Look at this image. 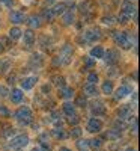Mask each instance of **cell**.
Listing matches in <instances>:
<instances>
[{"mask_svg": "<svg viewBox=\"0 0 140 151\" xmlns=\"http://www.w3.org/2000/svg\"><path fill=\"white\" fill-rule=\"evenodd\" d=\"M113 40H114L118 47H121L124 50H128V48H131V45L137 44L136 42V35L134 33L131 35V32H114Z\"/></svg>", "mask_w": 140, "mask_h": 151, "instance_id": "obj_1", "label": "cell"}, {"mask_svg": "<svg viewBox=\"0 0 140 151\" xmlns=\"http://www.w3.org/2000/svg\"><path fill=\"white\" fill-rule=\"evenodd\" d=\"M14 118H15L21 125H27V124H30L32 119H33V112H32V109H30L29 106H21L20 109L15 110Z\"/></svg>", "mask_w": 140, "mask_h": 151, "instance_id": "obj_2", "label": "cell"}, {"mask_svg": "<svg viewBox=\"0 0 140 151\" xmlns=\"http://www.w3.org/2000/svg\"><path fill=\"white\" fill-rule=\"evenodd\" d=\"M72 55H74V48L71 44H65L60 52H59V56H57V62L60 65H69L71 60H72Z\"/></svg>", "mask_w": 140, "mask_h": 151, "instance_id": "obj_3", "label": "cell"}, {"mask_svg": "<svg viewBox=\"0 0 140 151\" xmlns=\"http://www.w3.org/2000/svg\"><path fill=\"white\" fill-rule=\"evenodd\" d=\"M30 142L29 136L27 134H17L14 137H9V142H8V147L11 150H21L24 147H27Z\"/></svg>", "mask_w": 140, "mask_h": 151, "instance_id": "obj_4", "label": "cell"}, {"mask_svg": "<svg viewBox=\"0 0 140 151\" xmlns=\"http://www.w3.org/2000/svg\"><path fill=\"white\" fill-rule=\"evenodd\" d=\"M84 42H95L101 38V30L98 27H92V29H87L81 33Z\"/></svg>", "mask_w": 140, "mask_h": 151, "instance_id": "obj_5", "label": "cell"}, {"mask_svg": "<svg viewBox=\"0 0 140 151\" xmlns=\"http://www.w3.org/2000/svg\"><path fill=\"white\" fill-rule=\"evenodd\" d=\"M86 130L89 133H99L101 130H103V121L98 119V118H89L87 121V125H86Z\"/></svg>", "mask_w": 140, "mask_h": 151, "instance_id": "obj_6", "label": "cell"}, {"mask_svg": "<svg viewBox=\"0 0 140 151\" xmlns=\"http://www.w3.org/2000/svg\"><path fill=\"white\" fill-rule=\"evenodd\" d=\"M130 94H133V88L128 86V85H122L121 88H118V89H116V92H114V98L119 101V100L126 98Z\"/></svg>", "mask_w": 140, "mask_h": 151, "instance_id": "obj_7", "label": "cell"}, {"mask_svg": "<svg viewBox=\"0 0 140 151\" xmlns=\"http://www.w3.org/2000/svg\"><path fill=\"white\" fill-rule=\"evenodd\" d=\"M26 18L27 17L21 11H11V14H9V20L12 24H23V23H26Z\"/></svg>", "mask_w": 140, "mask_h": 151, "instance_id": "obj_8", "label": "cell"}, {"mask_svg": "<svg viewBox=\"0 0 140 151\" xmlns=\"http://www.w3.org/2000/svg\"><path fill=\"white\" fill-rule=\"evenodd\" d=\"M36 82H38V77L36 76H27V77H24V79H21V89L23 91H30L32 88L36 85Z\"/></svg>", "mask_w": 140, "mask_h": 151, "instance_id": "obj_9", "label": "cell"}, {"mask_svg": "<svg viewBox=\"0 0 140 151\" xmlns=\"http://www.w3.org/2000/svg\"><path fill=\"white\" fill-rule=\"evenodd\" d=\"M121 12H124V14L128 15L130 18H133V15L136 17L137 9H136V6L133 5V2H130V0H125V2L122 3V6H121Z\"/></svg>", "mask_w": 140, "mask_h": 151, "instance_id": "obj_10", "label": "cell"}, {"mask_svg": "<svg viewBox=\"0 0 140 151\" xmlns=\"http://www.w3.org/2000/svg\"><path fill=\"white\" fill-rule=\"evenodd\" d=\"M74 94H75L74 88L66 86V85L60 86V88H59V91H57V95H59L62 100H69V98H72V97H74Z\"/></svg>", "mask_w": 140, "mask_h": 151, "instance_id": "obj_11", "label": "cell"}, {"mask_svg": "<svg viewBox=\"0 0 140 151\" xmlns=\"http://www.w3.org/2000/svg\"><path fill=\"white\" fill-rule=\"evenodd\" d=\"M21 38H23V42H24V45H26V47H32L35 44V40H36V36H35V33H33L32 29L24 30L21 33Z\"/></svg>", "mask_w": 140, "mask_h": 151, "instance_id": "obj_12", "label": "cell"}, {"mask_svg": "<svg viewBox=\"0 0 140 151\" xmlns=\"http://www.w3.org/2000/svg\"><path fill=\"white\" fill-rule=\"evenodd\" d=\"M38 142H39V147L44 150V151H51V142H50V137H48V133H41L38 136Z\"/></svg>", "mask_w": 140, "mask_h": 151, "instance_id": "obj_13", "label": "cell"}, {"mask_svg": "<svg viewBox=\"0 0 140 151\" xmlns=\"http://www.w3.org/2000/svg\"><path fill=\"white\" fill-rule=\"evenodd\" d=\"M128 118H133V110L130 106H121V109L118 110V119L121 121H126Z\"/></svg>", "mask_w": 140, "mask_h": 151, "instance_id": "obj_14", "label": "cell"}, {"mask_svg": "<svg viewBox=\"0 0 140 151\" xmlns=\"http://www.w3.org/2000/svg\"><path fill=\"white\" fill-rule=\"evenodd\" d=\"M12 68V60L9 58H0V76H5Z\"/></svg>", "mask_w": 140, "mask_h": 151, "instance_id": "obj_15", "label": "cell"}, {"mask_svg": "<svg viewBox=\"0 0 140 151\" xmlns=\"http://www.w3.org/2000/svg\"><path fill=\"white\" fill-rule=\"evenodd\" d=\"M9 98H11V101L14 103V104H20L23 101V98H24V94H23V89H18V88H15V89H12L9 92Z\"/></svg>", "mask_w": 140, "mask_h": 151, "instance_id": "obj_16", "label": "cell"}, {"mask_svg": "<svg viewBox=\"0 0 140 151\" xmlns=\"http://www.w3.org/2000/svg\"><path fill=\"white\" fill-rule=\"evenodd\" d=\"M75 21V15H74V11L72 9H65L62 14V23L65 24V26H69Z\"/></svg>", "mask_w": 140, "mask_h": 151, "instance_id": "obj_17", "label": "cell"}, {"mask_svg": "<svg viewBox=\"0 0 140 151\" xmlns=\"http://www.w3.org/2000/svg\"><path fill=\"white\" fill-rule=\"evenodd\" d=\"M98 94H99V91H98L96 85L86 83L83 86V95H86V97H98Z\"/></svg>", "mask_w": 140, "mask_h": 151, "instance_id": "obj_18", "label": "cell"}, {"mask_svg": "<svg viewBox=\"0 0 140 151\" xmlns=\"http://www.w3.org/2000/svg\"><path fill=\"white\" fill-rule=\"evenodd\" d=\"M103 59H106L107 64H116L118 59H119V53L116 50H107V52H104Z\"/></svg>", "mask_w": 140, "mask_h": 151, "instance_id": "obj_19", "label": "cell"}, {"mask_svg": "<svg viewBox=\"0 0 140 151\" xmlns=\"http://www.w3.org/2000/svg\"><path fill=\"white\" fill-rule=\"evenodd\" d=\"M91 110H92V113L95 116H101V115H104V113H106V106H104L103 101H95V103H92Z\"/></svg>", "mask_w": 140, "mask_h": 151, "instance_id": "obj_20", "label": "cell"}, {"mask_svg": "<svg viewBox=\"0 0 140 151\" xmlns=\"http://www.w3.org/2000/svg\"><path fill=\"white\" fill-rule=\"evenodd\" d=\"M42 21V18L39 17V15H30L29 18H26V23H27V26L30 27V29H38V27H41V23Z\"/></svg>", "mask_w": 140, "mask_h": 151, "instance_id": "obj_21", "label": "cell"}, {"mask_svg": "<svg viewBox=\"0 0 140 151\" xmlns=\"http://www.w3.org/2000/svg\"><path fill=\"white\" fill-rule=\"evenodd\" d=\"M101 92H103L104 95H111L114 92V85L111 80H106L103 82V86H101Z\"/></svg>", "mask_w": 140, "mask_h": 151, "instance_id": "obj_22", "label": "cell"}, {"mask_svg": "<svg viewBox=\"0 0 140 151\" xmlns=\"http://www.w3.org/2000/svg\"><path fill=\"white\" fill-rule=\"evenodd\" d=\"M104 52L106 50L101 47V45H96V47H94V48H91V58L92 59H103V56H104Z\"/></svg>", "mask_w": 140, "mask_h": 151, "instance_id": "obj_23", "label": "cell"}, {"mask_svg": "<svg viewBox=\"0 0 140 151\" xmlns=\"http://www.w3.org/2000/svg\"><path fill=\"white\" fill-rule=\"evenodd\" d=\"M62 109H63V113H65L66 116H72V115H75V106H74L72 103H69L68 100H66L65 103H63Z\"/></svg>", "mask_w": 140, "mask_h": 151, "instance_id": "obj_24", "label": "cell"}, {"mask_svg": "<svg viewBox=\"0 0 140 151\" xmlns=\"http://www.w3.org/2000/svg\"><path fill=\"white\" fill-rule=\"evenodd\" d=\"M51 134L56 137V139H66V137H68V133L63 130L62 127H54V129H51Z\"/></svg>", "mask_w": 140, "mask_h": 151, "instance_id": "obj_25", "label": "cell"}, {"mask_svg": "<svg viewBox=\"0 0 140 151\" xmlns=\"http://www.w3.org/2000/svg\"><path fill=\"white\" fill-rule=\"evenodd\" d=\"M21 33H23V30H21L20 27H11L9 32H8V35H9V38H11L12 41L20 40V38H21Z\"/></svg>", "mask_w": 140, "mask_h": 151, "instance_id": "obj_26", "label": "cell"}, {"mask_svg": "<svg viewBox=\"0 0 140 151\" xmlns=\"http://www.w3.org/2000/svg\"><path fill=\"white\" fill-rule=\"evenodd\" d=\"M121 136H122V132L118 130V129H111V130H109L106 133V137H107V139H110V141H116V139H119Z\"/></svg>", "mask_w": 140, "mask_h": 151, "instance_id": "obj_27", "label": "cell"}, {"mask_svg": "<svg viewBox=\"0 0 140 151\" xmlns=\"http://www.w3.org/2000/svg\"><path fill=\"white\" fill-rule=\"evenodd\" d=\"M66 9V3H63V2H60V3H56L53 8H51V11H53V14H54V17H57V15H62L63 14V11Z\"/></svg>", "mask_w": 140, "mask_h": 151, "instance_id": "obj_28", "label": "cell"}, {"mask_svg": "<svg viewBox=\"0 0 140 151\" xmlns=\"http://www.w3.org/2000/svg\"><path fill=\"white\" fill-rule=\"evenodd\" d=\"M39 17H41V18H44L45 21H53L54 14H53L51 8H45V9H42V14H41Z\"/></svg>", "mask_w": 140, "mask_h": 151, "instance_id": "obj_29", "label": "cell"}, {"mask_svg": "<svg viewBox=\"0 0 140 151\" xmlns=\"http://www.w3.org/2000/svg\"><path fill=\"white\" fill-rule=\"evenodd\" d=\"M75 147H77L79 151H91V148H89V144L86 139H77V142H75Z\"/></svg>", "mask_w": 140, "mask_h": 151, "instance_id": "obj_30", "label": "cell"}, {"mask_svg": "<svg viewBox=\"0 0 140 151\" xmlns=\"http://www.w3.org/2000/svg\"><path fill=\"white\" fill-rule=\"evenodd\" d=\"M87 144H89V148L91 150H94V151H96V150H101V147H103V141L101 139H91V141H87Z\"/></svg>", "mask_w": 140, "mask_h": 151, "instance_id": "obj_31", "label": "cell"}, {"mask_svg": "<svg viewBox=\"0 0 140 151\" xmlns=\"http://www.w3.org/2000/svg\"><path fill=\"white\" fill-rule=\"evenodd\" d=\"M51 122L56 125V127H62L63 121H62V115H60L59 112H53L51 113Z\"/></svg>", "mask_w": 140, "mask_h": 151, "instance_id": "obj_32", "label": "cell"}, {"mask_svg": "<svg viewBox=\"0 0 140 151\" xmlns=\"http://www.w3.org/2000/svg\"><path fill=\"white\" fill-rule=\"evenodd\" d=\"M30 62H32L33 65H36V67H42L44 65V59H42L41 55H33L32 59H30Z\"/></svg>", "mask_w": 140, "mask_h": 151, "instance_id": "obj_33", "label": "cell"}, {"mask_svg": "<svg viewBox=\"0 0 140 151\" xmlns=\"http://www.w3.org/2000/svg\"><path fill=\"white\" fill-rule=\"evenodd\" d=\"M87 83H91V85H96L99 82V77H98V74L96 73H89L87 74V79H86Z\"/></svg>", "mask_w": 140, "mask_h": 151, "instance_id": "obj_34", "label": "cell"}, {"mask_svg": "<svg viewBox=\"0 0 140 151\" xmlns=\"http://www.w3.org/2000/svg\"><path fill=\"white\" fill-rule=\"evenodd\" d=\"M87 97L86 95H79L77 98H75V103H74V106H80V107H84L86 104H87V100H86Z\"/></svg>", "mask_w": 140, "mask_h": 151, "instance_id": "obj_35", "label": "cell"}, {"mask_svg": "<svg viewBox=\"0 0 140 151\" xmlns=\"http://www.w3.org/2000/svg\"><path fill=\"white\" fill-rule=\"evenodd\" d=\"M51 82H53V85H56L57 88H60V86L65 85V79H63L62 76H53V77H51Z\"/></svg>", "mask_w": 140, "mask_h": 151, "instance_id": "obj_36", "label": "cell"}, {"mask_svg": "<svg viewBox=\"0 0 140 151\" xmlns=\"http://www.w3.org/2000/svg\"><path fill=\"white\" fill-rule=\"evenodd\" d=\"M83 134V130L80 129V127H77V125H75V127L71 130V133H69V136L71 137H74V139H79V137Z\"/></svg>", "mask_w": 140, "mask_h": 151, "instance_id": "obj_37", "label": "cell"}, {"mask_svg": "<svg viewBox=\"0 0 140 151\" xmlns=\"http://www.w3.org/2000/svg\"><path fill=\"white\" fill-rule=\"evenodd\" d=\"M11 116V110L3 106V104H0V118H9Z\"/></svg>", "mask_w": 140, "mask_h": 151, "instance_id": "obj_38", "label": "cell"}, {"mask_svg": "<svg viewBox=\"0 0 140 151\" xmlns=\"http://www.w3.org/2000/svg\"><path fill=\"white\" fill-rule=\"evenodd\" d=\"M103 23L107 24V26H113V24H116V23H118V20L114 18L113 15H109V17H104V18H103Z\"/></svg>", "mask_w": 140, "mask_h": 151, "instance_id": "obj_39", "label": "cell"}, {"mask_svg": "<svg viewBox=\"0 0 140 151\" xmlns=\"http://www.w3.org/2000/svg\"><path fill=\"white\" fill-rule=\"evenodd\" d=\"M116 20H118V23H119V24H126V23H130V20H131V18H130L128 15H125L124 12H121L119 17H118Z\"/></svg>", "mask_w": 140, "mask_h": 151, "instance_id": "obj_40", "label": "cell"}, {"mask_svg": "<svg viewBox=\"0 0 140 151\" xmlns=\"http://www.w3.org/2000/svg\"><path fill=\"white\" fill-rule=\"evenodd\" d=\"M66 121H68L71 125H77V124L80 122V118H79L77 115H72V116H68V118H66Z\"/></svg>", "mask_w": 140, "mask_h": 151, "instance_id": "obj_41", "label": "cell"}, {"mask_svg": "<svg viewBox=\"0 0 140 151\" xmlns=\"http://www.w3.org/2000/svg\"><path fill=\"white\" fill-rule=\"evenodd\" d=\"M83 60H84V70H86V68H92L94 64H95V60L91 59V58H84Z\"/></svg>", "mask_w": 140, "mask_h": 151, "instance_id": "obj_42", "label": "cell"}, {"mask_svg": "<svg viewBox=\"0 0 140 151\" xmlns=\"http://www.w3.org/2000/svg\"><path fill=\"white\" fill-rule=\"evenodd\" d=\"M0 3H2L3 6H6V8H12L14 6V0H0Z\"/></svg>", "mask_w": 140, "mask_h": 151, "instance_id": "obj_43", "label": "cell"}, {"mask_svg": "<svg viewBox=\"0 0 140 151\" xmlns=\"http://www.w3.org/2000/svg\"><path fill=\"white\" fill-rule=\"evenodd\" d=\"M8 94H9V91H8V88L2 85V86H0V97H6Z\"/></svg>", "mask_w": 140, "mask_h": 151, "instance_id": "obj_44", "label": "cell"}, {"mask_svg": "<svg viewBox=\"0 0 140 151\" xmlns=\"http://www.w3.org/2000/svg\"><path fill=\"white\" fill-rule=\"evenodd\" d=\"M11 134H14V129H11V127H8V129H6V130L3 132V136H5V137H9Z\"/></svg>", "mask_w": 140, "mask_h": 151, "instance_id": "obj_45", "label": "cell"}, {"mask_svg": "<svg viewBox=\"0 0 140 151\" xmlns=\"http://www.w3.org/2000/svg\"><path fill=\"white\" fill-rule=\"evenodd\" d=\"M50 89H51V86H50V85H44L42 86V94H50Z\"/></svg>", "mask_w": 140, "mask_h": 151, "instance_id": "obj_46", "label": "cell"}, {"mask_svg": "<svg viewBox=\"0 0 140 151\" xmlns=\"http://www.w3.org/2000/svg\"><path fill=\"white\" fill-rule=\"evenodd\" d=\"M57 0H44V5H47V6H51L53 3H56Z\"/></svg>", "mask_w": 140, "mask_h": 151, "instance_id": "obj_47", "label": "cell"}, {"mask_svg": "<svg viewBox=\"0 0 140 151\" xmlns=\"http://www.w3.org/2000/svg\"><path fill=\"white\" fill-rule=\"evenodd\" d=\"M131 132L133 133H137V119H134V125L131 127Z\"/></svg>", "mask_w": 140, "mask_h": 151, "instance_id": "obj_48", "label": "cell"}, {"mask_svg": "<svg viewBox=\"0 0 140 151\" xmlns=\"http://www.w3.org/2000/svg\"><path fill=\"white\" fill-rule=\"evenodd\" d=\"M15 79H17V77H15V74H12V76H9V77H8V82H9V83H14Z\"/></svg>", "mask_w": 140, "mask_h": 151, "instance_id": "obj_49", "label": "cell"}, {"mask_svg": "<svg viewBox=\"0 0 140 151\" xmlns=\"http://www.w3.org/2000/svg\"><path fill=\"white\" fill-rule=\"evenodd\" d=\"M57 151H72V150H71V148H68V147H60Z\"/></svg>", "mask_w": 140, "mask_h": 151, "instance_id": "obj_50", "label": "cell"}, {"mask_svg": "<svg viewBox=\"0 0 140 151\" xmlns=\"http://www.w3.org/2000/svg\"><path fill=\"white\" fill-rule=\"evenodd\" d=\"M30 151H44V150H42L41 147H35V148H32Z\"/></svg>", "mask_w": 140, "mask_h": 151, "instance_id": "obj_51", "label": "cell"}, {"mask_svg": "<svg viewBox=\"0 0 140 151\" xmlns=\"http://www.w3.org/2000/svg\"><path fill=\"white\" fill-rule=\"evenodd\" d=\"M125 151H136V148H133V147H128V148H125Z\"/></svg>", "mask_w": 140, "mask_h": 151, "instance_id": "obj_52", "label": "cell"}, {"mask_svg": "<svg viewBox=\"0 0 140 151\" xmlns=\"http://www.w3.org/2000/svg\"><path fill=\"white\" fill-rule=\"evenodd\" d=\"M2 52H3V45H2V44H0V53H2Z\"/></svg>", "mask_w": 140, "mask_h": 151, "instance_id": "obj_53", "label": "cell"}]
</instances>
